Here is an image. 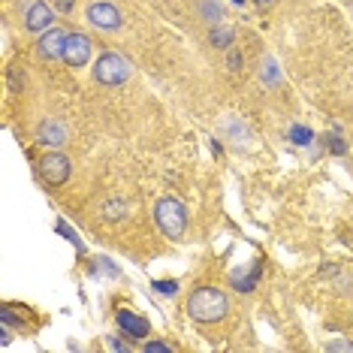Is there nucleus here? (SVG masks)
Returning a JSON list of instances; mask_svg holds the SVG:
<instances>
[{
    "instance_id": "1",
    "label": "nucleus",
    "mask_w": 353,
    "mask_h": 353,
    "mask_svg": "<svg viewBox=\"0 0 353 353\" xmlns=\"http://www.w3.org/2000/svg\"><path fill=\"white\" fill-rule=\"evenodd\" d=\"M230 311V299L214 287H199V290L190 293L188 299V314L196 320V323H214V320H223Z\"/></svg>"
},
{
    "instance_id": "2",
    "label": "nucleus",
    "mask_w": 353,
    "mask_h": 353,
    "mask_svg": "<svg viewBox=\"0 0 353 353\" xmlns=\"http://www.w3.org/2000/svg\"><path fill=\"white\" fill-rule=\"evenodd\" d=\"M154 221H157V230L163 232L166 239L179 242L188 230V214H184V205L172 196H163L160 203L154 205Z\"/></svg>"
},
{
    "instance_id": "3",
    "label": "nucleus",
    "mask_w": 353,
    "mask_h": 353,
    "mask_svg": "<svg viewBox=\"0 0 353 353\" xmlns=\"http://www.w3.org/2000/svg\"><path fill=\"white\" fill-rule=\"evenodd\" d=\"M130 61L124 58V54H118V52H103L97 63H94V79H97L100 85H109V88H115V85H124L127 79H130Z\"/></svg>"
},
{
    "instance_id": "4",
    "label": "nucleus",
    "mask_w": 353,
    "mask_h": 353,
    "mask_svg": "<svg viewBox=\"0 0 353 353\" xmlns=\"http://www.w3.org/2000/svg\"><path fill=\"white\" fill-rule=\"evenodd\" d=\"M37 172L49 188H61V184L70 181L73 163H70V157L61 154V151H49V154H43L37 160Z\"/></svg>"
},
{
    "instance_id": "5",
    "label": "nucleus",
    "mask_w": 353,
    "mask_h": 353,
    "mask_svg": "<svg viewBox=\"0 0 353 353\" xmlns=\"http://www.w3.org/2000/svg\"><path fill=\"white\" fill-rule=\"evenodd\" d=\"M85 19H88V25H94V28H100V30H118V28L124 25L121 12H118L112 3H106V0H97V3L88 6Z\"/></svg>"
},
{
    "instance_id": "6",
    "label": "nucleus",
    "mask_w": 353,
    "mask_h": 353,
    "mask_svg": "<svg viewBox=\"0 0 353 353\" xmlns=\"http://www.w3.org/2000/svg\"><path fill=\"white\" fill-rule=\"evenodd\" d=\"M67 30L61 28H49L43 30L37 39V58L39 61H54V58H63V46H67Z\"/></svg>"
},
{
    "instance_id": "7",
    "label": "nucleus",
    "mask_w": 353,
    "mask_h": 353,
    "mask_svg": "<svg viewBox=\"0 0 353 353\" xmlns=\"http://www.w3.org/2000/svg\"><path fill=\"white\" fill-rule=\"evenodd\" d=\"M54 21V10L46 0H30L28 10H25V28L30 34H43V30H49Z\"/></svg>"
},
{
    "instance_id": "8",
    "label": "nucleus",
    "mask_w": 353,
    "mask_h": 353,
    "mask_svg": "<svg viewBox=\"0 0 353 353\" xmlns=\"http://www.w3.org/2000/svg\"><path fill=\"white\" fill-rule=\"evenodd\" d=\"M88 58H91V39L85 34H79V30H73V34L67 37V46H63V61H67L70 67H85Z\"/></svg>"
},
{
    "instance_id": "9",
    "label": "nucleus",
    "mask_w": 353,
    "mask_h": 353,
    "mask_svg": "<svg viewBox=\"0 0 353 353\" xmlns=\"http://www.w3.org/2000/svg\"><path fill=\"white\" fill-rule=\"evenodd\" d=\"M118 320V329H121V335H127V339H133V341H139V339H145L148 335V320L145 317H139V314H133V311H118L115 314Z\"/></svg>"
},
{
    "instance_id": "10",
    "label": "nucleus",
    "mask_w": 353,
    "mask_h": 353,
    "mask_svg": "<svg viewBox=\"0 0 353 353\" xmlns=\"http://www.w3.org/2000/svg\"><path fill=\"white\" fill-rule=\"evenodd\" d=\"M67 127H63L61 121H43L37 130V145L43 148H61L63 142H67Z\"/></svg>"
},
{
    "instance_id": "11",
    "label": "nucleus",
    "mask_w": 353,
    "mask_h": 353,
    "mask_svg": "<svg viewBox=\"0 0 353 353\" xmlns=\"http://www.w3.org/2000/svg\"><path fill=\"white\" fill-rule=\"evenodd\" d=\"M260 275H263V260H256V263H251L248 269H236L230 275V281H232V287L236 290H242V293H251L256 284H260Z\"/></svg>"
},
{
    "instance_id": "12",
    "label": "nucleus",
    "mask_w": 353,
    "mask_h": 353,
    "mask_svg": "<svg viewBox=\"0 0 353 353\" xmlns=\"http://www.w3.org/2000/svg\"><path fill=\"white\" fill-rule=\"evenodd\" d=\"M232 39H236V34H232V28H227V25H212L208 43H212L214 49H232Z\"/></svg>"
},
{
    "instance_id": "13",
    "label": "nucleus",
    "mask_w": 353,
    "mask_h": 353,
    "mask_svg": "<svg viewBox=\"0 0 353 353\" xmlns=\"http://www.w3.org/2000/svg\"><path fill=\"white\" fill-rule=\"evenodd\" d=\"M199 19L208 21V25H221L223 6L218 3V0H199Z\"/></svg>"
},
{
    "instance_id": "14",
    "label": "nucleus",
    "mask_w": 353,
    "mask_h": 353,
    "mask_svg": "<svg viewBox=\"0 0 353 353\" xmlns=\"http://www.w3.org/2000/svg\"><path fill=\"white\" fill-rule=\"evenodd\" d=\"M287 139H290L293 145L305 148V145H311V142H314V133H311L308 127H302V124H293L290 130H287Z\"/></svg>"
},
{
    "instance_id": "15",
    "label": "nucleus",
    "mask_w": 353,
    "mask_h": 353,
    "mask_svg": "<svg viewBox=\"0 0 353 353\" xmlns=\"http://www.w3.org/2000/svg\"><path fill=\"white\" fill-rule=\"evenodd\" d=\"M103 218H106V221L127 218V203H124V199H109V203L103 205Z\"/></svg>"
},
{
    "instance_id": "16",
    "label": "nucleus",
    "mask_w": 353,
    "mask_h": 353,
    "mask_svg": "<svg viewBox=\"0 0 353 353\" xmlns=\"http://www.w3.org/2000/svg\"><path fill=\"white\" fill-rule=\"evenodd\" d=\"M326 148L332 151V154H344V151H347V142L341 139V136H335V133H329L326 136Z\"/></svg>"
},
{
    "instance_id": "17",
    "label": "nucleus",
    "mask_w": 353,
    "mask_h": 353,
    "mask_svg": "<svg viewBox=\"0 0 353 353\" xmlns=\"http://www.w3.org/2000/svg\"><path fill=\"white\" fill-rule=\"evenodd\" d=\"M154 293H160V296H175V293H179V284H175V281H154Z\"/></svg>"
},
{
    "instance_id": "18",
    "label": "nucleus",
    "mask_w": 353,
    "mask_h": 353,
    "mask_svg": "<svg viewBox=\"0 0 353 353\" xmlns=\"http://www.w3.org/2000/svg\"><path fill=\"white\" fill-rule=\"evenodd\" d=\"M58 232H61L63 239H67V242H73L76 248H82V242H79V236L73 232V227H67V223H63V221H58Z\"/></svg>"
},
{
    "instance_id": "19",
    "label": "nucleus",
    "mask_w": 353,
    "mask_h": 353,
    "mask_svg": "<svg viewBox=\"0 0 353 353\" xmlns=\"http://www.w3.org/2000/svg\"><path fill=\"white\" fill-rule=\"evenodd\" d=\"M260 79H266V82H275V79H278V67H275V63L266 61V67L260 70Z\"/></svg>"
},
{
    "instance_id": "20",
    "label": "nucleus",
    "mask_w": 353,
    "mask_h": 353,
    "mask_svg": "<svg viewBox=\"0 0 353 353\" xmlns=\"http://www.w3.org/2000/svg\"><path fill=\"white\" fill-rule=\"evenodd\" d=\"M142 350H148V353H170L172 347H170V344H166V341H148V344H142Z\"/></svg>"
},
{
    "instance_id": "21",
    "label": "nucleus",
    "mask_w": 353,
    "mask_h": 353,
    "mask_svg": "<svg viewBox=\"0 0 353 353\" xmlns=\"http://www.w3.org/2000/svg\"><path fill=\"white\" fill-rule=\"evenodd\" d=\"M230 70L236 73V70H242V52H236V49H230Z\"/></svg>"
},
{
    "instance_id": "22",
    "label": "nucleus",
    "mask_w": 353,
    "mask_h": 353,
    "mask_svg": "<svg viewBox=\"0 0 353 353\" xmlns=\"http://www.w3.org/2000/svg\"><path fill=\"white\" fill-rule=\"evenodd\" d=\"M73 6H76V0H54V10L63 12V15L73 12Z\"/></svg>"
},
{
    "instance_id": "23",
    "label": "nucleus",
    "mask_w": 353,
    "mask_h": 353,
    "mask_svg": "<svg viewBox=\"0 0 353 353\" xmlns=\"http://www.w3.org/2000/svg\"><path fill=\"white\" fill-rule=\"evenodd\" d=\"M326 350H353V344L350 341H329Z\"/></svg>"
},
{
    "instance_id": "24",
    "label": "nucleus",
    "mask_w": 353,
    "mask_h": 353,
    "mask_svg": "<svg viewBox=\"0 0 353 353\" xmlns=\"http://www.w3.org/2000/svg\"><path fill=\"white\" fill-rule=\"evenodd\" d=\"M106 344H109V350H130V344L121 341V339H109Z\"/></svg>"
},
{
    "instance_id": "25",
    "label": "nucleus",
    "mask_w": 353,
    "mask_h": 353,
    "mask_svg": "<svg viewBox=\"0 0 353 353\" xmlns=\"http://www.w3.org/2000/svg\"><path fill=\"white\" fill-rule=\"evenodd\" d=\"M254 3H260V6H269V3H272V0H254Z\"/></svg>"
},
{
    "instance_id": "26",
    "label": "nucleus",
    "mask_w": 353,
    "mask_h": 353,
    "mask_svg": "<svg viewBox=\"0 0 353 353\" xmlns=\"http://www.w3.org/2000/svg\"><path fill=\"white\" fill-rule=\"evenodd\" d=\"M232 3H239V6H242V3H245V0H232Z\"/></svg>"
}]
</instances>
